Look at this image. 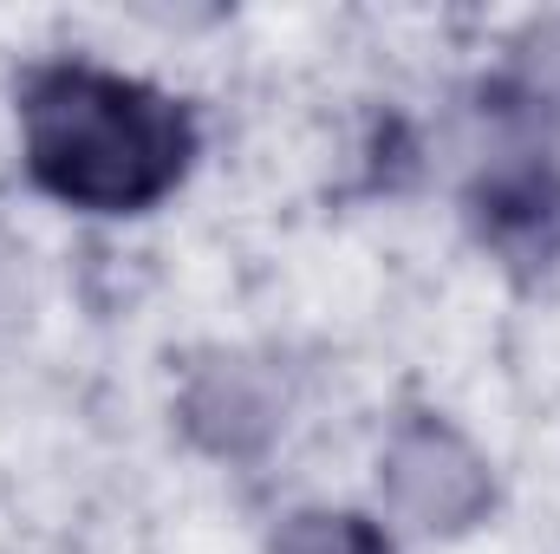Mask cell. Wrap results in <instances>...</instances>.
<instances>
[{
    "instance_id": "obj_2",
    "label": "cell",
    "mask_w": 560,
    "mask_h": 554,
    "mask_svg": "<svg viewBox=\"0 0 560 554\" xmlns=\"http://www.w3.org/2000/svg\"><path fill=\"white\" fill-rule=\"evenodd\" d=\"M385 496L405 522L456 535L489 509V470L482 457L436 417H418L385 450Z\"/></svg>"
},
{
    "instance_id": "obj_4",
    "label": "cell",
    "mask_w": 560,
    "mask_h": 554,
    "mask_svg": "<svg viewBox=\"0 0 560 554\" xmlns=\"http://www.w3.org/2000/svg\"><path fill=\"white\" fill-rule=\"evenodd\" d=\"M183 417L209 450H255L275 430V385L248 359H209L183 392Z\"/></svg>"
},
{
    "instance_id": "obj_1",
    "label": "cell",
    "mask_w": 560,
    "mask_h": 554,
    "mask_svg": "<svg viewBox=\"0 0 560 554\" xmlns=\"http://www.w3.org/2000/svg\"><path fill=\"white\" fill-rule=\"evenodd\" d=\"M26 163L33 176L79 203V209H143L183 170L196 131L183 105L150 92L138 79L98 66H46L26 79Z\"/></svg>"
},
{
    "instance_id": "obj_5",
    "label": "cell",
    "mask_w": 560,
    "mask_h": 554,
    "mask_svg": "<svg viewBox=\"0 0 560 554\" xmlns=\"http://www.w3.org/2000/svg\"><path fill=\"white\" fill-rule=\"evenodd\" d=\"M275 554H392L385 535L359 516H326V509H306L280 529Z\"/></svg>"
},
{
    "instance_id": "obj_3",
    "label": "cell",
    "mask_w": 560,
    "mask_h": 554,
    "mask_svg": "<svg viewBox=\"0 0 560 554\" xmlns=\"http://www.w3.org/2000/svg\"><path fill=\"white\" fill-rule=\"evenodd\" d=\"M476 216H482V235L515 255V262H548L560 249V176L548 163H515V170H495L482 189H476Z\"/></svg>"
}]
</instances>
